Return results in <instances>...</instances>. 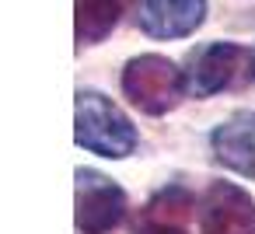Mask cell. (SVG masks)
<instances>
[{
    "label": "cell",
    "instance_id": "obj_6",
    "mask_svg": "<svg viewBox=\"0 0 255 234\" xmlns=\"http://www.w3.org/2000/svg\"><path fill=\"white\" fill-rule=\"evenodd\" d=\"M206 18V0H140L136 25L150 39H185Z\"/></svg>",
    "mask_w": 255,
    "mask_h": 234
},
{
    "label": "cell",
    "instance_id": "obj_2",
    "mask_svg": "<svg viewBox=\"0 0 255 234\" xmlns=\"http://www.w3.org/2000/svg\"><path fill=\"white\" fill-rule=\"evenodd\" d=\"M77 143L102 157H129L136 150V129L123 116L119 105H112L102 91L81 88L77 91Z\"/></svg>",
    "mask_w": 255,
    "mask_h": 234
},
{
    "label": "cell",
    "instance_id": "obj_1",
    "mask_svg": "<svg viewBox=\"0 0 255 234\" xmlns=\"http://www.w3.org/2000/svg\"><path fill=\"white\" fill-rule=\"evenodd\" d=\"M255 84V49L238 42H210L189 56L185 88L196 98H210L220 91H241Z\"/></svg>",
    "mask_w": 255,
    "mask_h": 234
},
{
    "label": "cell",
    "instance_id": "obj_3",
    "mask_svg": "<svg viewBox=\"0 0 255 234\" xmlns=\"http://www.w3.org/2000/svg\"><path fill=\"white\" fill-rule=\"evenodd\" d=\"M123 91L126 98L147 112V116H164L171 112L182 95L189 91L185 88V70H178L168 56H157V53H147V56H133L123 70Z\"/></svg>",
    "mask_w": 255,
    "mask_h": 234
},
{
    "label": "cell",
    "instance_id": "obj_8",
    "mask_svg": "<svg viewBox=\"0 0 255 234\" xmlns=\"http://www.w3.org/2000/svg\"><path fill=\"white\" fill-rule=\"evenodd\" d=\"M210 147L220 164L238 175H255V112H234L210 133Z\"/></svg>",
    "mask_w": 255,
    "mask_h": 234
},
{
    "label": "cell",
    "instance_id": "obj_4",
    "mask_svg": "<svg viewBox=\"0 0 255 234\" xmlns=\"http://www.w3.org/2000/svg\"><path fill=\"white\" fill-rule=\"evenodd\" d=\"M126 217V192L95 168H77V231L109 234Z\"/></svg>",
    "mask_w": 255,
    "mask_h": 234
},
{
    "label": "cell",
    "instance_id": "obj_5",
    "mask_svg": "<svg viewBox=\"0 0 255 234\" xmlns=\"http://www.w3.org/2000/svg\"><path fill=\"white\" fill-rule=\"evenodd\" d=\"M199 234H255V199L231 182H213L199 203Z\"/></svg>",
    "mask_w": 255,
    "mask_h": 234
},
{
    "label": "cell",
    "instance_id": "obj_9",
    "mask_svg": "<svg viewBox=\"0 0 255 234\" xmlns=\"http://www.w3.org/2000/svg\"><path fill=\"white\" fill-rule=\"evenodd\" d=\"M129 0H77V46L102 42L123 18Z\"/></svg>",
    "mask_w": 255,
    "mask_h": 234
},
{
    "label": "cell",
    "instance_id": "obj_7",
    "mask_svg": "<svg viewBox=\"0 0 255 234\" xmlns=\"http://www.w3.org/2000/svg\"><path fill=\"white\" fill-rule=\"evenodd\" d=\"M192 224V196L182 185H168L147 199L136 213L133 234H189Z\"/></svg>",
    "mask_w": 255,
    "mask_h": 234
}]
</instances>
